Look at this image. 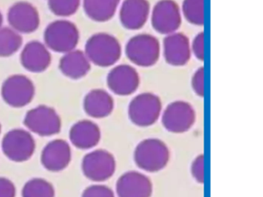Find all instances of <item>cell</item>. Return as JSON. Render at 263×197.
Here are the masks:
<instances>
[{"mask_svg":"<svg viewBox=\"0 0 263 197\" xmlns=\"http://www.w3.org/2000/svg\"><path fill=\"white\" fill-rule=\"evenodd\" d=\"M137 166L148 172L162 170L170 160V150L159 139L150 138L138 143L134 152Z\"/></svg>","mask_w":263,"mask_h":197,"instance_id":"1","label":"cell"},{"mask_svg":"<svg viewBox=\"0 0 263 197\" xmlns=\"http://www.w3.org/2000/svg\"><path fill=\"white\" fill-rule=\"evenodd\" d=\"M84 52L90 62L101 67H108L119 60L121 47L115 36L104 32H99L92 35L87 40Z\"/></svg>","mask_w":263,"mask_h":197,"instance_id":"2","label":"cell"},{"mask_svg":"<svg viewBox=\"0 0 263 197\" xmlns=\"http://www.w3.org/2000/svg\"><path fill=\"white\" fill-rule=\"evenodd\" d=\"M44 42L48 49L58 52H70L78 46L80 32L78 26L70 20L58 19L46 27Z\"/></svg>","mask_w":263,"mask_h":197,"instance_id":"3","label":"cell"},{"mask_svg":"<svg viewBox=\"0 0 263 197\" xmlns=\"http://www.w3.org/2000/svg\"><path fill=\"white\" fill-rule=\"evenodd\" d=\"M162 105L158 95L151 92L140 94L132 100L128 107L130 121L141 127L155 124L161 115Z\"/></svg>","mask_w":263,"mask_h":197,"instance_id":"4","label":"cell"},{"mask_svg":"<svg viewBox=\"0 0 263 197\" xmlns=\"http://www.w3.org/2000/svg\"><path fill=\"white\" fill-rule=\"evenodd\" d=\"M127 58L142 67H149L158 62L160 55L158 40L149 34H140L130 38L126 46Z\"/></svg>","mask_w":263,"mask_h":197,"instance_id":"5","label":"cell"},{"mask_svg":"<svg viewBox=\"0 0 263 197\" xmlns=\"http://www.w3.org/2000/svg\"><path fill=\"white\" fill-rule=\"evenodd\" d=\"M33 82L27 75L14 74L3 83L1 93L4 101L15 108L24 107L31 103L35 95Z\"/></svg>","mask_w":263,"mask_h":197,"instance_id":"6","label":"cell"},{"mask_svg":"<svg viewBox=\"0 0 263 197\" xmlns=\"http://www.w3.org/2000/svg\"><path fill=\"white\" fill-rule=\"evenodd\" d=\"M24 124L31 132L41 136H50L59 133L61 120L57 111L50 106L41 105L26 114Z\"/></svg>","mask_w":263,"mask_h":197,"instance_id":"7","label":"cell"},{"mask_svg":"<svg viewBox=\"0 0 263 197\" xmlns=\"http://www.w3.org/2000/svg\"><path fill=\"white\" fill-rule=\"evenodd\" d=\"M82 170L84 175L92 181H105L115 173L116 160L108 151L96 149L83 159Z\"/></svg>","mask_w":263,"mask_h":197,"instance_id":"8","label":"cell"},{"mask_svg":"<svg viewBox=\"0 0 263 197\" xmlns=\"http://www.w3.org/2000/svg\"><path fill=\"white\" fill-rule=\"evenodd\" d=\"M35 140L28 131L12 129L4 135L3 152L12 161L24 162L30 160L35 151Z\"/></svg>","mask_w":263,"mask_h":197,"instance_id":"9","label":"cell"},{"mask_svg":"<svg viewBox=\"0 0 263 197\" xmlns=\"http://www.w3.org/2000/svg\"><path fill=\"white\" fill-rule=\"evenodd\" d=\"M195 109L187 102L175 101L164 109L162 123L167 131L174 133L187 132L195 122Z\"/></svg>","mask_w":263,"mask_h":197,"instance_id":"10","label":"cell"},{"mask_svg":"<svg viewBox=\"0 0 263 197\" xmlns=\"http://www.w3.org/2000/svg\"><path fill=\"white\" fill-rule=\"evenodd\" d=\"M10 27L20 33H31L38 29L41 23L39 11L27 1H19L10 6L7 13Z\"/></svg>","mask_w":263,"mask_h":197,"instance_id":"11","label":"cell"},{"mask_svg":"<svg viewBox=\"0 0 263 197\" xmlns=\"http://www.w3.org/2000/svg\"><path fill=\"white\" fill-rule=\"evenodd\" d=\"M152 26L161 34H172L181 26V17L178 4L173 0H161L152 12Z\"/></svg>","mask_w":263,"mask_h":197,"instance_id":"12","label":"cell"},{"mask_svg":"<svg viewBox=\"0 0 263 197\" xmlns=\"http://www.w3.org/2000/svg\"><path fill=\"white\" fill-rule=\"evenodd\" d=\"M116 192L118 197H152L153 185L144 173L129 171L118 179Z\"/></svg>","mask_w":263,"mask_h":197,"instance_id":"13","label":"cell"},{"mask_svg":"<svg viewBox=\"0 0 263 197\" xmlns=\"http://www.w3.org/2000/svg\"><path fill=\"white\" fill-rule=\"evenodd\" d=\"M107 83L109 89L117 95H128L138 89L140 77L135 68L120 65L109 72Z\"/></svg>","mask_w":263,"mask_h":197,"instance_id":"14","label":"cell"},{"mask_svg":"<svg viewBox=\"0 0 263 197\" xmlns=\"http://www.w3.org/2000/svg\"><path fill=\"white\" fill-rule=\"evenodd\" d=\"M21 62L23 66L30 72H44L51 63V54L44 43L33 40L23 48Z\"/></svg>","mask_w":263,"mask_h":197,"instance_id":"15","label":"cell"},{"mask_svg":"<svg viewBox=\"0 0 263 197\" xmlns=\"http://www.w3.org/2000/svg\"><path fill=\"white\" fill-rule=\"evenodd\" d=\"M71 160V149L65 140H55L43 149V166L51 172H60L67 167Z\"/></svg>","mask_w":263,"mask_h":197,"instance_id":"16","label":"cell"},{"mask_svg":"<svg viewBox=\"0 0 263 197\" xmlns=\"http://www.w3.org/2000/svg\"><path fill=\"white\" fill-rule=\"evenodd\" d=\"M150 12L147 0H124L120 12V19L127 29H141L147 22Z\"/></svg>","mask_w":263,"mask_h":197,"instance_id":"17","label":"cell"},{"mask_svg":"<svg viewBox=\"0 0 263 197\" xmlns=\"http://www.w3.org/2000/svg\"><path fill=\"white\" fill-rule=\"evenodd\" d=\"M164 54L170 65L181 66L190 60L191 50L189 38L182 33H173L164 40Z\"/></svg>","mask_w":263,"mask_h":197,"instance_id":"18","label":"cell"},{"mask_svg":"<svg viewBox=\"0 0 263 197\" xmlns=\"http://www.w3.org/2000/svg\"><path fill=\"white\" fill-rule=\"evenodd\" d=\"M101 138L99 126L90 120L78 122L70 129V142L78 149H88L95 147Z\"/></svg>","mask_w":263,"mask_h":197,"instance_id":"19","label":"cell"},{"mask_svg":"<svg viewBox=\"0 0 263 197\" xmlns=\"http://www.w3.org/2000/svg\"><path fill=\"white\" fill-rule=\"evenodd\" d=\"M115 102L113 97L104 89H93L84 98V110L87 115L93 118L108 116L113 112Z\"/></svg>","mask_w":263,"mask_h":197,"instance_id":"20","label":"cell"},{"mask_svg":"<svg viewBox=\"0 0 263 197\" xmlns=\"http://www.w3.org/2000/svg\"><path fill=\"white\" fill-rule=\"evenodd\" d=\"M60 69L66 76L78 80L85 76L90 69V62L85 52L73 49L64 53L60 60Z\"/></svg>","mask_w":263,"mask_h":197,"instance_id":"21","label":"cell"},{"mask_svg":"<svg viewBox=\"0 0 263 197\" xmlns=\"http://www.w3.org/2000/svg\"><path fill=\"white\" fill-rule=\"evenodd\" d=\"M121 0H83L84 9L89 18L106 22L115 15Z\"/></svg>","mask_w":263,"mask_h":197,"instance_id":"22","label":"cell"},{"mask_svg":"<svg viewBox=\"0 0 263 197\" xmlns=\"http://www.w3.org/2000/svg\"><path fill=\"white\" fill-rule=\"evenodd\" d=\"M23 45V37L11 27L0 28V57H7L18 52Z\"/></svg>","mask_w":263,"mask_h":197,"instance_id":"23","label":"cell"},{"mask_svg":"<svg viewBox=\"0 0 263 197\" xmlns=\"http://www.w3.org/2000/svg\"><path fill=\"white\" fill-rule=\"evenodd\" d=\"M23 197H55V190L51 183L41 178L29 180L22 191Z\"/></svg>","mask_w":263,"mask_h":197,"instance_id":"24","label":"cell"},{"mask_svg":"<svg viewBox=\"0 0 263 197\" xmlns=\"http://www.w3.org/2000/svg\"><path fill=\"white\" fill-rule=\"evenodd\" d=\"M183 12L186 19L193 25H204V0H184Z\"/></svg>","mask_w":263,"mask_h":197,"instance_id":"25","label":"cell"},{"mask_svg":"<svg viewBox=\"0 0 263 197\" xmlns=\"http://www.w3.org/2000/svg\"><path fill=\"white\" fill-rule=\"evenodd\" d=\"M80 5L81 0H48L49 8L58 16L73 15L79 9Z\"/></svg>","mask_w":263,"mask_h":197,"instance_id":"26","label":"cell"},{"mask_svg":"<svg viewBox=\"0 0 263 197\" xmlns=\"http://www.w3.org/2000/svg\"><path fill=\"white\" fill-rule=\"evenodd\" d=\"M82 197H115L113 190L104 185L89 186L82 194Z\"/></svg>","mask_w":263,"mask_h":197,"instance_id":"27","label":"cell"},{"mask_svg":"<svg viewBox=\"0 0 263 197\" xmlns=\"http://www.w3.org/2000/svg\"><path fill=\"white\" fill-rule=\"evenodd\" d=\"M204 155H198L192 162V167H191L194 179L199 183H204Z\"/></svg>","mask_w":263,"mask_h":197,"instance_id":"28","label":"cell"},{"mask_svg":"<svg viewBox=\"0 0 263 197\" xmlns=\"http://www.w3.org/2000/svg\"><path fill=\"white\" fill-rule=\"evenodd\" d=\"M192 85L197 95L204 96V68H199L195 72L192 77Z\"/></svg>","mask_w":263,"mask_h":197,"instance_id":"29","label":"cell"},{"mask_svg":"<svg viewBox=\"0 0 263 197\" xmlns=\"http://www.w3.org/2000/svg\"><path fill=\"white\" fill-rule=\"evenodd\" d=\"M16 196V187L13 182L7 178L0 177V197Z\"/></svg>","mask_w":263,"mask_h":197,"instance_id":"30","label":"cell"},{"mask_svg":"<svg viewBox=\"0 0 263 197\" xmlns=\"http://www.w3.org/2000/svg\"><path fill=\"white\" fill-rule=\"evenodd\" d=\"M192 48L195 56L201 61H204V32H201L195 37Z\"/></svg>","mask_w":263,"mask_h":197,"instance_id":"31","label":"cell"},{"mask_svg":"<svg viewBox=\"0 0 263 197\" xmlns=\"http://www.w3.org/2000/svg\"><path fill=\"white\" fill-rule=\"evenodd\" d=\"M3 23H4V16H3L2 12L0 11V28L2 27Z\"/></svg>","mask_w":263,"mask_h":197,"instance_id":"32","label":"cell"},{"mask_svg":"<svg viewBox=\"0 0 263 197\" xmlns=\"http://www.w3.org/2000/svg\"><path fill=\"white\" fill-rule=\"evenodd\" d=\"M0 132H1V125H0Z\"/></svg>","mask_w":263,"mask_h":197,"instance_id":"33","label":"cell"}]
</instances>
